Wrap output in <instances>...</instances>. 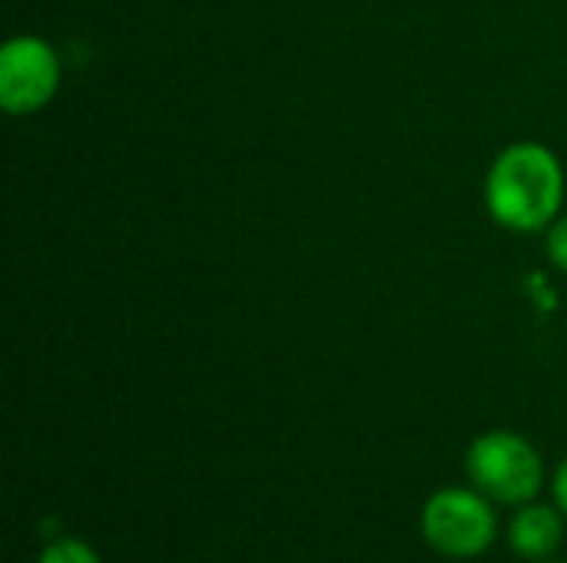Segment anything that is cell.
<instances>
[{"label":"cell","instance_id":"cell-1","mask_svg":"<svg viewBox=\"0 0 567 563\" xmlns=\"http://www.w3.org/2000/svg\"><path fill=\"white\" fill-rule=\"evenodd\" d=\"M565 166L545 143H512L505 146L485 176V209L495 226L532 236L548 232V226L565 209Z\"/></svg>","mask_w":567,"mask_h":563},{"label":"cell","instance_id":"cell-2","mask_svg":"<svg viewBox=\"0 0 567 563\" xmlns=\"http://www.w3.org/2000/svg\"><path fill=\"white\" fill-rule=\"evenodd\" d=\"M472 484L498 504H532L545 481V465L535 445L518 431H485L465 455Z\"/></svg>","mask_w":567,"mask_h":563},{"label":"cell","instance_id":"cell-3","mask_svg":"<svg viewBox=\"0 0 567 563\" xmlns=\"http://www.w3.org/2000/svg\"><path fill=\"white\" fill-rule=\"evenodd\" d=\"M422 534L442 557L472 561L495 544L498 518L478 488H442L422 508Z\"/></svg>","mask_w":567,"mask_h":563},{"label":"cell","instance_id":"cell-4","mask_svg":"<svg viewBox=\"0 0 567 563\" xmlns=\"http://www.w3.org/2000/svg\"><path fill=\"white\" fill-rule=\"evenodd\" d=\"M63 83V63L50 40L37 33L10 37L0 46V106L10 116L40 113Z\"/></svg>","mask_w":567,"mask_h":563},{"label":"cell","instance_id":"cell-5","mask_svg":"<svg viewBox=\"0 0 567 563\" xmlns=\"http://www.w3.org/2000/svg\"><path fill=\"white\" fill-rule=\"evenodd\" d=\"M508 544L525 561H548L561 544V511L525 504L508 524Z\"/></svg>","mask_w":567,"mask_h":563},{"label":"cell","instance_id":"cell-6","mask_svg":"<svg viewBox=\"0 0 567 563\" xmlns=\"http://www.w3.org/2000/svg\"><path fill=\"white\" fill-rule=\"evenodd\" d=\"M37 563H100V554L76 538H60V541L43 548Z\"/></svg>","mask_w":567,"mask_h":563},{"label":"cell","instance_id":"cell-7","mask_svg":"<svg viewBox=\"0 0 567 563\" xmlns=\"http://www.w3.org/2000/svg\"><path fill=\"white\" fill-rule=\"evenodd\" d=\"M545 252H548V262L567 275V212H561L548 226V232H545Z\"/></svg>","mask_w":567,"mask_h":563},{"label":"cell","instance_id":"cell-8","mask_svg":"<svg viewBox=\"0 0 567 563\" xmlns=\"http://www.w3.org/2000/svg\"><path fill=\"white\" fill-rule=\"evenodd\" d=\"M551 491H555V501H558V511L567 518V458L558 465L555 471V481H551Z\"/></svg>","mask_w":567,"mask_h":563},{"label":"cell","instance_id":"cell-9","mask_svg":"<svg viewBox=\"0 0 567 563\" xmlns=\"http://www.w3.org/2000/svg\"><path fill=\"white\" fill-rule=\"evenodd\" d=\"M542 563H551V561H542Z\"/></svg>","mask_w":567,"mask_h":563}]
</instances>
